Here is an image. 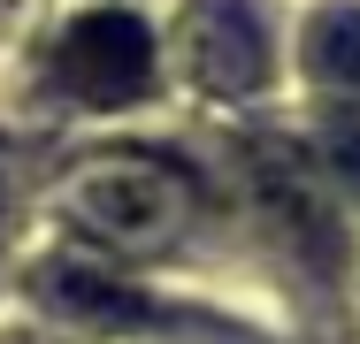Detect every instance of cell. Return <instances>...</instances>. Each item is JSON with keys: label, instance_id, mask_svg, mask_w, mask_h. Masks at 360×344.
Segmentation results:
<instances>
[{"label": "cell", "instance_id": "6da1fadb", "mask_svg": "<svg viewBox=\"0 0 360 344\" xmlns=\"http://www.w3.org/2000/svg\"><path fill=\"white\" fill-rule=\"evenodd\" d=\"M54 214L84 245L139 260V253H161V245L184 237V222H192V176L176 161H161V153L115 145V153L77 161L70 176L54 184Z\"/></svg>", "mask_w": 360, "mask_h": 344}, {"label": "cell", "instance_id": "7a4b0ae2", "mask_svg": "<svg viewBox=\"0 0 360 344\" xmlns=\"http://www.w3.org/2000/svg\"><path fill=\"white\" fill-rule=\"evenodd\" d=\"M54 84L84 100V107H131L153 84V31L123 8L77 15L70 31L54 39Z\"/></svg>", "mask_w": 360, "mask_h": 344}, {"label": "cell", "instance_id": "3957f363", "mask_svg": "<svg viewBox=\"0 0 360 344\" xmlns=\"http://www.w3.org/2000/svg\"><path fill=\"white\" fill-rule=\"evenodd\" d=\"M176 46H184V77L207 100H245L269 77V31L253 0H192Z\"/></svg>", "mask_w": 360, "mask_h": 344}, {"label": "cell", "instance_id": "277c9868", "mask_svg": "<svg viewBox=\"0 0 360 344\" xmlns=\"http://www.w3.org/2000/svg\"><path fill=\"white\" fill-rule=\"evenodd\" d=\"M39 291H46L62 314H77V322H100V329H131V322H146V314H153V306H146L123 275L77 268V260H54V268L39 275Z\"/></svg>", "mask_w": 360, "mask_h": 344}, {"label": "cell", "instance_id": "5b68a950", "mask_svg": "<svg viewBox=\"0 0 360 344\" xmlns=\"http://www.w3.org/2000/svg\"><path fill=\"white\" fill-rule=\"evenodd\" d=\"M307 77L322 92L360 100V8H322L307 23Z\"/></svg>", "mask_w": 360, "mask_h": 344}, {"label": "cell", "instance_id": "8992f818", "mask_svg": "<svg viewBox=\"0 0 360 344\" xmlns=\"http://www.w3.org/2000/svg\"><path fill=\"white\" fill-rule=\"evenodd\" d=\"M23 192H31V168H23V153L0 138V237L15 230V214H23Z\"/></svg>", "mask_w": 360, "mask_h": 344}, {"label": "cell", "instance_id": "52a82bcc", "mask_svg": "<svg viewBox=\"0 0 360 344\" xmlns=\"http://www.w3.org/2000/svg\"><path fill=\"white\" fill-rule=\"evenodd\" d=\"M338 168H345V184L360 192V131H338Z\"/></svg>", "mask_w": 360, "mask_h": 344}]
</instances>
